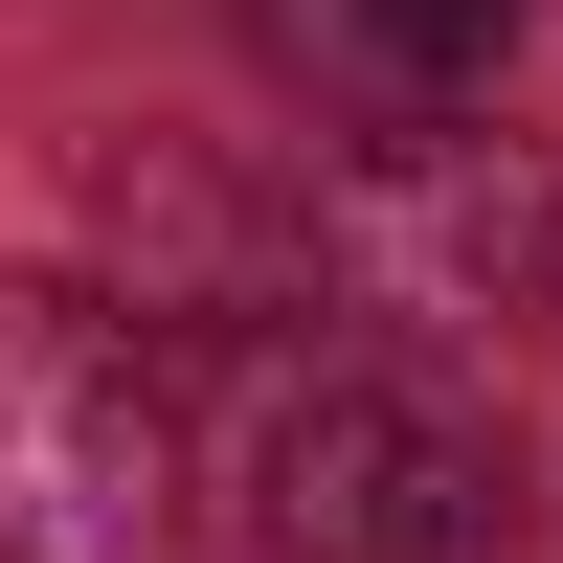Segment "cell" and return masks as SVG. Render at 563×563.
I'll use <instances>...</instances> for the list:
<instances>
[{"label": "cell", "instance_id": "4", "mask_svg": "<svg viewBox=\"0 0 563 563\" xmlns=\"http://www.w3.org/2000/svg\"><path fill=\"white\" fill-rule=\"evenodd\" d=\"M339 23H361V45H384V68H406V90H474V68H496V45H519V0H339Z\"/></svg>", "mask_w": 563, "mask_h": 563}, {"label": "cell", "instance_id": "3", "mask_svg": "<svg viewBox=\"0 0 563 563\" xmlns=\"http://www.w3.org/2000/svg\"><path fill=\"white\" fill-rule=\"evenodd\" d=\"M541 271H563V180L496 158V135H451V158H384V180H361V316H429V339H496V361H519Z\"/></svg>", "mask_w": 563, "mask_h": 563}, {"label": "cell", "instance_id": "1", "mask_svg": "<svg viewBox=\"0 0 563 563\" xmlns=\"http://www.w3.org/2000/svg\"><path fill=\"white\" fill-rule=\"evenodd\" d=\"M203 429L113 294H0V563H180Z\"/></svg>", "mask_w": 563, "mask_h": 563}, {"label": "cell", "instance_id": "2", "mask_svg": "<svg viewBox=\"0 0 563 563\" xmlns=\"http://www.w3.org/2000/svg\"><path fill=\"white\" fill-rule=\"evenodd\" d=\"M249 496L294 563H496V451L451 384L406 361H271V429H249Z\"/></svg>", "mask_w": 563, "mask_h": 563}]
</instances>
